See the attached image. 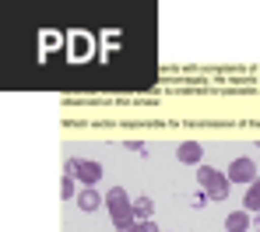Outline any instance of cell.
I'll return each mask as SVG.
<instances>
[{"instance_id":"obj_4","label":"cell","mask_w":260,"mask_h":232,"mask_svg":"<svg viewBox=\"0 0 260 232\" xmlns=\"http://www.w3.org/2000/svg\"><path fill=\"white\" fill-rule=\"evenodd\" d=\"M225 176H229V183H253L257 180V165H253V158H232Z\"/></svg>"},{"instance_id":"obj_3","label":"cell","mask_w":260,"mask_h":232,"mask_svg":"<svg viewBox=\"0 0 260 232\" xmlns=\"http://www.w3.org/2000/svg\"><path fill=\"white\" fill-rule=\"evenodd\" d=\"M63 169H71V173H74L85 186H95L99 180H102V165H99V162H91V158H67V165H63Z\"/></svg>"},{"instance_id":"obj_6","label":"cell","mask_w":260,"mask_h":232,"mask_svg":"<svg viewBox=\"0 0 260 232\" xmlns=\"http://www.w3.org/2000/svg\"><path fill=\"white\" fill-rule=\"evenodd\" d=\"M102 204H106V193H99L95 186L78 190V208H81V211H95V208H102Z\"/></svg>"},{"instance_id":"obj_8","label":"cell","mask_w":260,"mask_h":232,"mask_svg":"<svg viewBox=\"0 0 260 232\" xmlns=\"http://www.w3.org/2000/svg\"><path fill=\"white\" fill-rule=\"evenodd\" d=\"M134 215H137V222H151L155 201H151V197H137V201H134Z\"/></svg>"},{"instance_id":"obj_11","label":"cell","mask_w":260,"mask_h":232,"mask_svg":"<svg viewBox=\"0 0 260 232\" xmlns=\"http://www.w3.org/2000/svg\"><path fill=\"white\" fill-rule=\"evenodd\" d=\"M130 232H158V225H155V222H137Z\"/></svg>"},{"instance_id":"obj_5","label":"cell","mask_w":260,"mask_h":232,"mask_svg":"<svg viewBox=\"0 0 260 232\" xmlns=\"http://www.w3.org/2000/svg\"><path fill=\"white\" fill-rule=\"evenodd\" d=\"M176 158H179L183 165H201V158H204V148H201L197 141H183V144L176 148Z\"/></svg>"},{"instance_id":"obj_9","label":"cell","mask_w":260,"mask_h":232,"mask_svg":"<svg viewBox=\"0 0 260 232\" xmlns=\"http://www.w3.org/2000/svg\"><path fill=\"white\" fill-rule=\"evenodd\" d=\"M60 197H63V201L78 197V176H74L71 169H63V180H60Z\"/></svg>"},{"instance_id":"obj_2","label":"cell","mask_w":260,"mask_h":232,"mask_svg":"<svg viewBox=\"0 0 260 232\" xmlns=\"http://www.w3.org/2000/svg\"><path fill=\"white\" fill-rule=\"evenodd\" d=\"M197 183H201V190H204L211 201H225L229 190H232L229 176L218 173V169H211V165H197Z\"/></svg>"},{"instance_id":"obj_10","label":"cell","mask_w":260,"mask_h":232,"mask_svg":"<svg viewBox=\"0 0 260 232\" xmlns=\"http://www.w3.org/2000/svg\"><path fill=\"white\" fill-rule=\"evenodd\" d=\"M243 208H246V211H260V176L250 183L246 197H243Z\"/></svg>"},{"instance_id":"obj_7","label":"cell","mask_w":260,"mask_h":232,"mask_svg":"<svg viewBox=\"0 0 260 232\" xmlns=\"http://www.w3.org/2000/svg\"><path fill=\"white\" fill-rule=\"evenodd\" d=\"M253 225V218H250V211L243 208V211H232L229 218H225V232H246Z\"/></svg>"},{"instance_id":"obj_1","label":"cell","mask_w":260,"mask_h":232,"mask_svg":"<svg viewBox=\"0 0 260 232\" xmlns=\"http://www.w3.org/2000/svg\"><path fill=\"white\" fill-rule=\"evenodd\" d=\"M106 208H109V218H113L116 232H130L134 225H137L134 201L127 197V190H123V186H113V190H106Z\"/></svg>"}]
</instances>
